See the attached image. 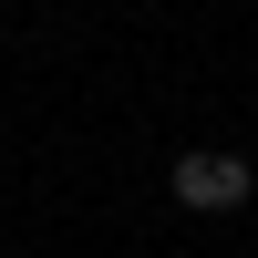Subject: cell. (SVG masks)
<instances>
[{
    "label": "cell",
    "mask_w": 258,
    "mask_h": 258,
    "mask_svg": "<svg viewBox=\"0 0 258 258\" xmlns=\"http://www.w3.org/2000/svg\"><path fill=\"white\" fill-rule=\"evenodd\" d=\"M248 186H258V165L227 155V145L176 155V207H186V217H227V207H248Z\"/></svg>",
    "instance_id": "1"
}]
</instances>
